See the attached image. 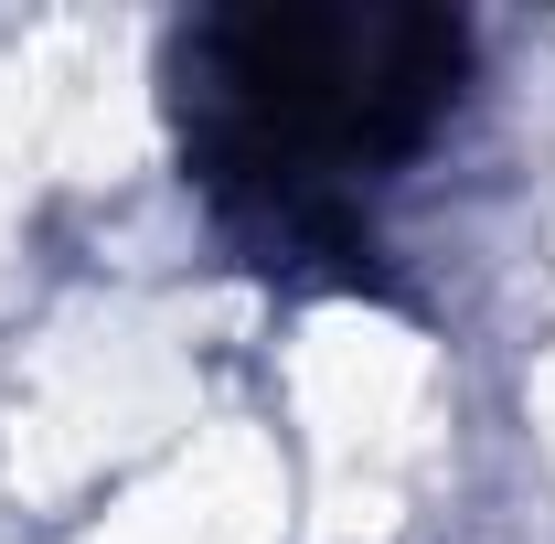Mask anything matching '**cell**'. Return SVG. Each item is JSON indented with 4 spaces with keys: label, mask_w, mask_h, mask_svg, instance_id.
Masks as SVG:
<instances>
[{
    "label": "cell",
    "mask_w": 555,
    "mask_h": 544,
    "mask_svg": "<svg viewBox=\"0 0 555 544\" xmlns=\"http://www.w3.org/2000/svg\"><path fill=\"white\" fill-rule=\"evenodd\" d=\"M470 33L449 11H214L171 43L182 139L224 213L352 257L363 193L449 129Z\"/></svg>",
    "instance_id": "obj_1"
}]
</instances>
